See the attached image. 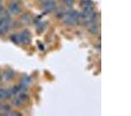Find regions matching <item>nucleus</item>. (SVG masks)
<instances>
[{
    "label": "nucleus",
    "mask_w": 131,
    "mask_h": 116,
    "mask_svg": "<svg viewBox=\"0 0 131 116\" xmlns=\"http://www.w3.org/2000/svg\"><path fill=\"white\" fill-rule=\"evenodd\" d=\"M2 111H3V106L0 105V114L2 113Z\"/></svg>",
    "instance_id": "nucleus-20"
},
{
    "label": "nucleus",
    "mask_w": 131,
    "mask_h": 116,
    "mask_svg": "<svg viewBox=\"0 0 131 116\" xmlns=\"http://www.w3.org/2000/svg\"><path fill=\"white\" fill-rule=\"evenodd\" d=\"M5 98V90L0 89V99H4Z\"/></svg>",
    "instance_id": "nucleus-18"
},
{
    "label": "nucleus",
    "mask_w": 131,
    "mask_h": 116,
    "mask_svg": "<svg viewBox=\"0 0 131 116\" xmlns=\"http://www.w3.org/2000/svg\"><path fill=\"white\" fill-rule=\"evenodd\" d=\"M12 104L15 107H21L23 105V101L20 98H16V99H13Z\"/></svg>",
    "instance_id": "nucleus-10"
},
{
    "label": "nucleus",
    "mask_w": 131,
    "mask_h": 116,
    "mask_svg": "<svg viewBox=\"0 0 131 116\" xmlns=\"http://www.w3.org/2000/svg\"><path fill=\"white\" fill-rule=\"evenodd\" d=\"M36 28H37V29L39 30V31H42L44 29H45V24H44V23L37 24V25H36Z\"/></svg>",
    "instance_id": "nucleus-14"
},
{
    "label": "nucleus",
    "mask_w": 131,
    "mask_h": 116,
    "mask_svg": "<svg viewBox=\"0 0 131 116\" xmlns=\"http://www.w3.org/2000/svg\"><path fill=\"white\" fill-rule=\"evenodd\" d=\"M3 109H5V110H6V111H11V107H10L9 105H5V107H3Z\"/></svg>",
    "instance_id": "nucleus-19"
},
{
    "label": "nucleus",
    "mask_w": 131,
    "mask_h": 116,
    "mask_svg": "<svg viewBox=\"0 0 131 116\" xmlns=\"http://www.w3.org/2000/svg\"><path fill=\"white\" fill-rule=\"evenodd\" d=\"M32 82V79L30 77H28V76H25V77L23 78V79H21V82H20V85L19 87H21L22 90L24 89H26L28 87V86L31 84Z\"/></svg>",
    "instance_id": "nucleus-5"
},
{
    "label": "nucleus",
    "mask_w": 131,
    "mask_h": 116,
    "mask_svg": "<svg viewBox=\"0 0 131 116\" xmlns=\"http://www.w3.org/2000/svg\"><path fill=\"white\" fill-rule=\"evenodd\" d=\"M1 79H2V74L0 73V80H1Z\"/></svg>",
    "instance_id": "nucleus-21"
},
{
    "label": "nucleus",
    "mask_w": 131,
    "mask_h": 116,
    "mask_svg": "<svg viewBox=\"0 0 131 116\" xmlns=\"http://www.w3.org/2000/svg\"><path fill=\"white\" fill-rule=\"evenodd\" d=\"M14 95H15V94H14L12 89H10V90L5 91V98H11Z\"/></svg>",
    "instance_id": "nucleus-13"
},
{
    "label": "nucleus",
    "mask_w": 131,
    "mask_h": 116,
    "mask_svg": "<svg viewBox=\"0 0 131 116\" xmlns=\"http://www.w3.org/2000/svg\"><path fill=\"white\" fill-rule=\"evenodd\" d=\"M1 2H2V0H0V7H1Z\"/></svg>",
    "instance_id": "nucleus-22"
},
{
    "label": "nucleus",
    "mask_w": 131,
    "mask_h": 116,
    "mask_svg": "<svg viewBox=\"0 0 131 116\" xmlns=\"http://www.w3.org/2000/svg\"><path fill=\"white\" fill-rule=\"evenodd\" d=\"M55 8L56 4L52 0H46V2H44V11H45V14L51 12Z\"/></svg>",
    "instance_id": "nucleus-1"
},
{
    "label": "nucleus",
    "mask_w": 131,
    "mask_h": 116,
    "mask_svg": "<svg viewBox=\"0 0 131 116\" xmlns=\"http://www.w3.org/2000/svg\"><path fill=\"white\" fill-rule=\"evenodd\" d=\"M11 41H13L14 43L16 44H19V34H14V35H11Z\"/></svg>",
    "instance_id": "nucleus-12"
},
{
    "label": "nucleus",
    "mask_w": 131,
    "mask_h": 116,
    "mask_svg": "<svg viewBox=\"0 0 131 116\" xmlns=\"http://www.w3.org/2000/svg\"><path fill=\"white\" fill-rule=\"evenodd\" d=\"M88 31L91 34H96L98 31V25L96 24V22H92L89 25H88Z\"/></svg>",
    "instance_id": "nucleus-6"
},
{
    "label": "nucleus",
    "mask_w": 131,
    "mask_h": 116,
    "mask_svg": "<svg viewBox=\"0 0 131 116\" xmlns=\"http://www.w3.org/2000/svg\"><path fill=\"white\" fill-rule=\"evenodd\" d=\"M19 98L22 100V101H25V100H27V98H28V96L27 94H26L25 93H20V96H19Z\"/></svg>",
    "instance_id": "nucleus-17"
},
{
    "label": "nucleus",
    "mask_w": 131,
    "mask_h": 116,
    "mask_svg": "<svg viewBox=\"0 0 131 116\" xmlns=\"http://www.w3.org/2000/svg\"><path fill=\"white\" fill-rule=\"evenodd\" d=\"M61 19H63L64 23H65L66 25H69V26H74V25L79 24V19H74V18H72V17H68V16L63 15V17H62Z\"/></svg>",
    "instance_id": "nucleus-3"
},
{
    "label": "nucleus",
    "mask_w": 131,
    "mask_h": 116,
    "mask_svg": "<svg viewBox=\"0 0 131 116\" xmlns=\"http://www.w3.org/2000/svg\"><path fill=\"white\" fill-rule=\"evenodd\" d=\"M53 11H55V15L57 16V17H60V18L63 17L64 13H65V11H66L62 7H58L57 9H54Z\"/></svg>",
    "instance_id": "nucleus-8"
},
{
    "label": "nucleus",
    "mask_w": 131,
    "mask_h": 116,
    "mask_svg": "<svg viewBox=\"0 0 131 116\" xmlns=\"http://www.w3.org/2000/svg\"><path fill=\"white\" fill-rule=\"evenodd\" d=\"M22 21H23V23H28L30 21V17L27 14H24L22 16Z\"/></svg>",
    "instance_id": "nucleus-16"
},
{
    "label": "nucleus",
    "mask_w": 131,
    "mask_h": 116,
    "mask_svg": "<svg viewBox=\"0 0 131 116\" xmlns=\"http://www.w3.org/2000/svg\"><path fill=\"white\" fill-rule=\"evenodd\" d=\"M19 42H22V43H24V44L31 43L30 32L28 31H26V30L23 31L20 34H19Z\"/></svg>",
    "instance_id": "nucleus-2"
},
{
    "label": "nucleus",
    "mask_w": 131,
    "mask_h": 116,
    "mask_svg": "<svg viewBox=\"0 0 131 116\" xmlns=\"http://www.w3.org/2000/svg\"><path fill=\"white\" fill-rule=\"evenodd\" d=\"M80 5L82 7H86V6H92L93 5V1L91 0H82L80 2Z\"/></svg>",
    "instance_id": "nucleus-11"
},
{
    "label": "nucleus",
    "mask_w": 131,
    "mask_h": 116,
    "mask_svg": "<svg viewBox=\"0 0 131 116\" xmlns=\"http://www.w3.org/2000/svg\"><path fill=\"white\" fill-rule=\"evenodd\" d=\"M94 12V8L92 6H86L83 7V13L86 16H91L93 13Z\"/></svg>",
    "instance_id": "nucleus-7"
},
{
    "label": "nucleus",
    "mask_w": 131,
    "mask_h": 116,
    "mask_svg": "<svg viewBox=\"0 0 131 116\" xmlns=\"http://www.w3.org/2000/svg\"><path fill=\"white\" fill-rule=\"evenodd\" d=\"M8 11H9V13H12L14 15H18V14L21 13V8L19 6L18 4L13 3L9 6Z\"/></svg>",
    "instance_id": "nucleus-4"
},
{
    "label": "nucleus",
    "mask_w": 131,
    "mask_h": 116,
    "mask_svg": "<svg viewBox=\"0 0 131 116\" xmlns=\"http://www.w3.org/2000/svg\"><path fill=\"white\" fill-rule=\"evenodd\" d=\"M5 79H7V80H11V79H13L14 77V72L12 70H8V71L5 73Z\"/></svg>",
    "instance_id": "nucleus-9"
},
{
    "label": "nucleus",
    "mask_w": 131,
    "mask_h": 116,
    "mask_svg": "<svg viewBox=\"0 0 131 116\" xmlns=\"http://www.w3.org/2000/svg\"><path fill=\"white\" fill-rule=\"evenodd\" d=\"M61 1L69 7H72L74 5V0H61Z\"/></svg>",
    "instance_id": "nucleus-15"
}]
</instances>
